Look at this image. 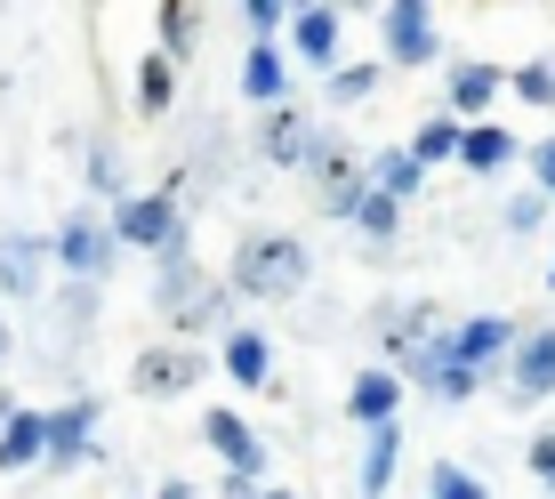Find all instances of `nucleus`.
I'll return each mask as SVG.
<instances>
[{"label":"nucleus","mask_w":555,"mask_h":499,"mask_svg":"<svg viewBox=\"0 0 555 499\" xmlns=\"http://www.w3.org/2000/svg\"><path fill=\"white\" fill-rule=\"evenodd\" d=\"M0 347H9V338H0Z\"/></svg>","instance_id":"7c9ffc66"},{"label":"nucleus","mask_w":555,"mask_h":499,"mask_svg":"<svg viewBox=\"0 0 555 499\" xmlns=\"http://www.w3.org/2000/svg\"><path fill=\"white\" fill-rule=\"evenodd\" d=\"M242 89H250V98H282V56H274V49H250V65H242Z\"/></svg>","instance_id":"a211bd4d"},{"label":"nucleus","mask_w":555,"mask_h":499,"mask_svg":"<svg viewBox=\"0 0 555 499\" xmlns=\"http://www.w3.org/2000/svg\"><path fill=\"white\" fill-rule=\"evenodd\" d=\"M459 153H467V162H475V169H500V162H507V153H515V145L500 138V129H467V145H459Z\"/></svg>","instance_id":"412c9836"},{"label":"nucleus","mask_w":555,"mask_h":499,"mask_svg":"<svg viewBox=\"0 0 555 499\" xmlns=\"http://www.w3.org/2000/svg\"><path fill=\"white\" fill-rule=\"evenodd\" d=\"M387 49H395V65H427V56H435L427 0H395V16H387Z\"/></svg>","instance_id":"7ed1b4c3"},{"label":"nucleus","mask_w":555,"mask_h":499,"mask_svg":"<svg viewBox=\"0 0 555 499\" xmlns=\"http://www.w3.org/2000/svg\"><path fill=\"white\" fill-rule=\"evenodd\" d=\"M491 89H500V73H491V65H459V81H451V98H459V105H467V113H475V105H491Z\"/></svg>","instance_id":"6ab92c4d"},{"label":"nucleus","mask_w":555,"mask_h":499,"mask_svg":"<svg viewBox=\"0 0 555 499\" xmlns=\"http://www.w3.org/2000/svg\"><path fill=\"white\" fill-rule=\"evenodd\" d=\"M234 282L250 298H291L306 282V250L298 242H250V250H242V266H234Z\"/></svg>","instance_id":"f257e3e1"},{"label":"nucleus","mask_w":555,"mask_h":499,"mask_svg":"<svg viewBox=\"0 0 555 499\" xmlns=\"http://www.w3.org/2000/svg\"><path fill=\"white\" fill-rule=\"evenodd\" d=\"M169 234H178V209H169V194L121 202V242H169Z\"/></svg>","instance_id":"39448f33"},{"label":"nucleus","mask_w":555,"mask_h":499,"mask_svg":"<svg viewBox=\"0 0 555 499\" xmlns=\"http://www.w3.org/2000/svg\"><path fill=\"white\" fill-rule=\"evenodd\" d=\"M0 282H9L16 298H33L41 291V250L33 242H0Z\"/></svg>","instance_id":"f8f14e48"},{"label":"nucleus","mask_w":555,"mask_h":499,"mask_svg":"<svg viewBox=\"0 0 555 499\" xmlns=\"http://www.w3.org/2000/svg\"><path fill=\"white\" fill-rule=\"evenodd\" d=\"M515 89H524L531 105H547V98H555V73H547V65H531V73H524V81H515Z\"/></svg>","instance_id":"393cba45"},{"label":"nucleus","mask_w":555,"mask_h":499,"mask_svg":"<svg viewBox=\"0 0 555 499\" xmlns=\"http://www.w3.org/2000/svg\"><path fill=\"white\" fill-rule=\"evenodd\" d=\"M531 475H540V484H555V435H540V444H531Z\"/></svg>","instance_id":"a878e982"},{"label":"nucleus","mask_w":555,"mask_h":499,"mask_svg":"<svg viewBox=\"0 0 555 499\" xmlns=\"http://www.w3.org/2000/svg\"><path fill=\"white\" fill-rule=\"evenodd\" d=\"M113 234H121V226H98V209H81V218H65V234H56V258H65L73 274H105Z\"/></svg>","instance_id":"f03ea898"},{"label":"nucleus","mask_w":555,"mask_h":499,"mask_svg":"<svg viewBox=\"0 0 555 499\" xmlns=\"http://www.w3.org/2000/svg\"><path fill=\"white\" fill-rule=\"evenodd\" d=\"M266 153L298 169L306 153H314V129H306V113H274V121H266Z\"/></svg>","instance_id":"9d476101"},{"label":"nucleus","mask_w":555,"mask_h":499,"mask_svg":"<svg viewBox=\"0 0 555 499\" xmlns=\"http://www.w3.org/2000/svg\"><path fill=\"white\" fill-rule=\"evenodd\" d=\"M500 347H507V322H500V315H483V322H467V331H459L451 362H467V371H475V362H491Z\"/></svg>","instance_id":"9b49d317"},{"label":"nucleus","mask_w":555,"mask_h":499,"mask_svg":"<svg viewBox=\"0 0 555 499\" xmlns=\"http://www.w3.org/2000/svg\"><path fill=\"white\" fill-rule=\"evenodd\" d=\"M435 499H491V491L475 484L467 468H451V459H443V468H435Z\"/></svg>","instance_id":"5701e85b"},{"label":"nucleus","mask_w":555,"mask_h":499,"mask_svg":"<svg viewBox=\"0 0 555 499\" xmlns=\"http://www.w3.org/2000/svg\"><path fill=\"white\" fill-rule=\"evenodd\" d=\"M242 9H250V25L266 33V25H282V0H242Z\"/></svg>","instance_id":"cd10ccee"},{"label":"nucleus","mask_w":555,"mask_h":499,"mask_svg":"<svg viewBox=\"0 0 555 499\" xmlns=\"http://www.w3.org/2000/svg\"><path fill=\"white\" fill-rule=\"evenodd\" d=\"M362 226H371V234H387V226H395V194H362Z\"/></svg>","instance_id":"b1692460"},{"label":"nucleus","mask_w":555,"mask_h":499,"mask_svg":"<svg viewBox=\"0 0 555 499\" xmlns=\"http://www.w3.org/2000/svg\"><path fill=\"white\" fill-rule=\"evenodd\" d=\"M225 371H234L242 387H266V338L258 331H234V338H225Z\"/></svg>","instance_id":"ddd939ff"},{"label":"nucleus","mask_w":555,"mask_h":499,"mask_svg":"<svg viewBox=\"0 0 555 499\" xmlns=\"http://www.w3.org/2000/svg\"><path fill=\"white\" fill-rule=\"evenodd\" d=\"M459 145H467V129H459V121H427V129H418V162H443V153H459Z\"/></svg>","instance_id":"aec40b11"},{"label":"nucleus","mask_w":555,"mask_h":499,"mask_svg":"<svg viewBox=\"0 0 555 499\" xmlns=\"http://www.w3.org/2000/svg\"><path fill=\"white\" fill-rule=\"evenodd\" d=\"M138 105L162 113L169 105V56H145V81H138Z\"/></svg>","instance_id":"4be33fe9"},{"label":"nucleus","mask_w":555,"mask_h":499,"mask_svg":"<svg viewBox=\"0 0 555 499\" xmlns=\"http://www.w3.org/2000/svg\"><path fill=\"white\" fill-rule=\"evenodd\" d=\"M418 178H427V162H418V153H387V162H378V185H387L395 202L418 194Z\"/></svg>","instance_id":"f3484780"},{"label":"nucleus","mask_w":555,"mask_h":499,"mask_svg":"<svg viewBox=\"0 0 555 499\" xmlns=\"http://www.w3.org/2000/svg\"><path fill=\"white\" fill-rule=\"evenodd\" d=\"M291 41H298L306 65H331V49H338V16H331V9H298Z\"/></svg>","instance_id":"6e6552de"},{"label":"nucleus","mask_w":555,"mask_h":499,"mask_svg":"<svg viewBox=\"0 0 555 499\" xmlns=\"http://www.w3.org/2000/svg\"><path fill=\"white\" fill-rule=\"evenodd\" d=\"M531 169H540V185H555V138H547L540 153H531Z\"/></svg>","instance_id":"c85d7f7f"},{"label":"nucleus","mask_w":555,"mask_h":499,"mask_svg":"<svg viewBox=\"0 0 555 499\" xmlns=\"http://www.w3.org/2000/svg\"><path fill=\"white\" fill-rule=\"evenodd\" d=\"M362 89H371V65H354V73H338V81H331V98H362Z\"/></svg>","instance_id":"bb28decb"},{"label":"nucleus","mask_w":555,"mask_h":499,"mask_svg":"<svg viewBox=\"0 0 555 499\" xmlns=\"http://www.w3.org/2000/svg\"><path fill=\"white\" fill-rule=\"evenodd\" d=\"M395 379L387 371H371V379H354V419H371V427H387V411H395Z\"/></svg>","instance_id":"2eb2a0df"},{"label":"nucleus","mask_w":555,"mask_h":499,"mask_svg":"<svg viewBox=\"0 0 555 499\" xmlns=\"http://www.w3.org/2000/svg\"><path fill=\"white\" fill-rule=\"evenodd\" d=\"M266 499H291V491H266Z\"/></svg>","instance_id":"c756f323"},{"label":"nucleus","mask_w":555,"mask_h":499,"mask_svg":"<svg viewBox=\"0 0 555 499\" xmlns=\"http://www.w3.org/2000/svg\"><path fill=\"white\" fill-rule=\"evenodd\" d=\"M81 444H89V402H73V411L49 419V451L56 459H81Z\"/></svg>","instance_id":"dca6fc26"},{"label":"nucleus","mask_w":555,"mask_h":499,"mask_svg":"<svg viewBox=\"0 0 555 499\" xmlns=\"http://www.w3.org/2000/svg\"><path fill=\"white\" fill-rule=\"evenodd\" d=\"M395 451H403V435H395V427H371V451H362V491H387Z\"/></svg>","instance_id":"4468645a"},{"label":"nucleus","mask_w":555,"mask_h":499,"mask_svg":"<svg viewBox=\"0 0 555 499\" xmlns=\"http://www.w3.org/2000/svg\"><path fill=\"white\" fill-rule=\"evenodd\" d=\"M194 371H202V362L185 355V347H153V355H138V371H129V379H138L145 395H178Z\"/></svg>","instance_id":"20e7f679"},{"label":"nucleus","mask_w":555,"mask_h":499,"mask_svg":"<svg viewBox=\"0 0 555 499\" xmlns=\"http://www.w3.org/2000/svg\"><path fill=\"white\" fill-rule=\"evenodd\" d=\"M547 282H555V274H547Z\"/></svg>","instance_id":"2f4dec72"},{"label":"nucleus","mask_w":555,"mask_h":499,"mask_svg":"<svg viewBox=\"0 0 555 499\" xmlns=\"http://www.w3.org/2000/svg\"><path fill=\"white\" fill-rule=\"evenodd\" d=\"M515 395H524V402L555 395V331H540V338L524 347V362H515Z\"/></svg>","instance_id":"0eeeda50"},{"label":"nucleus","mask_w":555,"mask_h":499,"mask_svg":"<svg viewBox=\"0 0 555 499\" xmlns=\"http://www.w3.org/2000/svg\"><path fill=\"white\" fill-rule=\"evenodd\" d=\"M209 444H218V451H225V468H234V475H258V468H266V451H258V435H250V427H242V419H234V411H209Z\"/></svg>","instance_id":"423d86ee"},{"label":"nucleus","mask_w":555,"mask_h":499,"mask_svg":"<svg viewBox=\"0 0 555 499\" xmlns=\"http://www.w3.org/2000/svg\"><path fill=\"white\" fill-rule=\"evenodd\" d=\"M49 451V419H9V435H0V468H33V459Z\"/></svg>","instance_id":"1a4fd4ad"}]
</instances>
